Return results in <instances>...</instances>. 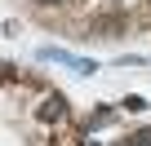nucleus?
Returning <instances> with one entry per match:
<instances>
[{
    "instance_id": "nucleus-1",
    "label": "nucleus",
    "mask_w": 151,
    "mask_h": 146,
    "mask_svg": "<svg viewBox=\"0 0 151 146\" xmlns=\"http://www.w3.org/2000/svg\"><path fill=\"white\" fill-rule=\"evenodd\" d=\"M62 111H67V102H62V98H49V102L40 106V120H58Z\"/></svg>"
},
{
    "instance_id": "nucleus-3",
    "label": "nucleus",
    "mask_w": 151,
    "mask_h": 146,
    "mask_svg": "<svg viewBox=\"0 0 151 146\" xmlns=\"http://www.w3.org/2000/svg\"><path fill=\"white\" fill-rule=\"evenodd\" d=\"M36 5H62V0H36Z\"/></svg>"
},
{
    "instance_id": "nucleus-2",
    "label": "nucleus",
    "mask_w": 151,
    "mask_h": 146,
    "mask_svg": "<svg viewBox=\"0 0 151 146\" xmlns=\"http://www.w3.org/2000/svg\"><path fill=\"white\" fill-rule=\"evenodd\" d=\"M133 142H138V146H151V128H142V133H138Z\"/></svg>"
}]
</instances>
